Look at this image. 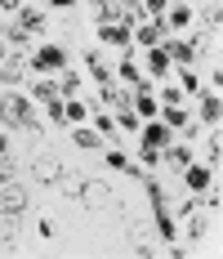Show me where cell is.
Returning <instances> with one entry per match:
<instances>
[{
	"label": "cell",
	"mask_w": 223,
	"mask_h": 259,
	"mask_svg": "<svg viewBox=\"0 0 223 259\" xmlns=\"http://www.w3.org/2000/svg\"><path fill=\"white\" fill-rule=\"evenodd\" d=\"M0 112H5L14 125L36 130V112H31V103H27V99H18V94H14V99H5V103H0Z\"/></svg>",
	"instance_id": "cell-1"
},
{
	"label": "cell",
	"mask_w": 223,
	"mask_h": 259,
	"mask_svg": "<svg viewBox=\"0 0 223 259\" xmlns=\"http://www.w3.org/2000/svg\"><path fill=\"white\" fill-rule=\"evenodd\" d=\"M179 210L188 214V233H192V237H205V233H210V214H205L197 201H183Z\"/></svg>",
	"instance_id": "cell-2"
},
{
	"label": "cell",
	"mask_w": 223,
	"mask_h": 259,
	"mask_svg": "<svg viewBox=\"0 0 223 259\" xmlns=\"http://www.w3.org/2000/svg\"><path fill=\"white\" fill-rule=\"evenodd\" d=\"M0 206H5V210H14V214H23V210H27V192H23V188H18L14 179H9V183H0Z\"/></svg>",
	"instance_id": "cell-3"
},
{
	"label": "cell",
	"mask_w": 223,
	"mask_h": 259,
	"mask_svg": "<svg viewBox=\"0 0 223 259\" xmlns=\"http://www.w3.org/2000/svg\"><path fill=\"white\" fill-rule=\"evenodd\" d=\"M112 201V192L103 188V183H80V206H90V210H103Z\"/></svg>",
	"instance_id": "cell-4"
},
{
	"label": "cell",
	"mask_w": 223,
	"mask_h": 259,
	"mask_svg": "<svg viewBox=\"0 0 223 259\" xmlns=\"http://www.w3.org/2000/svg\"><path fill=\"white\" fill-rule=\"evenodd\" d=\"M31 67H36V72H58V67H67V54L63 50H40L31 58Z\"/></svg>",
	"instance_id": "cell-5"
},
{
	"label": "cell",
	"mask_w": 223,
	"mask_h": 259,
	"mask_svg": "<svg viewBox=\"0 0 223 259\" xmlns=\"http://www.w3.org/2000/svg\"><path fill=\"white\" fill-rule=\"evenodd\" d=\"M31 170H36V179H40V183H58V175H63L58 156H36V161H31Z\"/></svg>",
	"instance_id": "cell-6"
},
{
	"label": "cell",
	"mask_w": 223,
	"mask_h": 259,
	"mask_svg": "<svg viewBox=\"0 0 223 259\" xmlns=\"http://www.w3.org/2000/svg\"><path fill=\"white\" fill-rule=\"evenodd\" d=\"M99 36L107 40V45H129V40H134V31H129V27H121V23H103Z\"/></svg>",
	"instance_id": "cell-7"
},
{
	"label": "cell",
	"mask_w": 223,
	"mask_h": 259,
	"mask_svg": "<svg viewBox=\"0 0 223 259\" xmlns=\"http://www.w3.org/2000/svg\"><path fill=\"white\" fill-rule=\"evenodd\" d=\"M18 31L23 36H36V31H45V18L36 9H18Z\"/></svg>",
	"instance_id": "cell-8"
},
{
	"label": "cell",
	"mask_w": 223,
	"mask_h": 259,
	"mask_svg": "<svg viewBox=\"0 0 223 259\" xmlns=\"http://www.w3.org/2000/svg\"><path fill=\"white\" fill-rule=\"evenodd\" d=\"M219 116H223V103H219V94L210 90V94L201 99V121H210V125H219Z\"/></svg>",
	"instance_id": "cell-9"
},
{
	"label": "cell",
	"mask_w": 223,
	"mask_h": 259,
	"mask_svg": "<svg viewBox=\"0 0 223 259\" xmlns=\"http://www.w3.org/2000/svg\"><path fill=\"white\" fill-rule=\"evenodd\" d=\"M0 237H5V250L18 241V214H14V210H5V214H0Z\"/></svg>",
	"instance_id": "cell-10"
},
{
	"label": "cell",
	"mask_w": 223,
	"mask_h": 259,
	"mask_svg": "<svg viewBox=\"0 0 223 259\" xmlns=\"http://www.w3.org/2000/svg\"><path fill=\"white\" fill-rule=\"evenodd\" d=\"M0 80H5V85H18V80H23V58H5V63H0Z\"/></svg>",
	"instance_id": "cell-11"
},
{
	"label": "cell",
	"mask_w": 223,
	"mask_h": 259,
	"mask_svg": "<svg viewBox=\"0 0 223 259\" xmlns=\"http://www.w3.org/2000/svg\"><path fill=\"white\" fill-rule=\"evenodd\" d=\"M156 112H161V107H156V99H152L148 90H143V94L134 99V116H156Z\"/></svg>",
	"instance_id": "cell-12"
},
{
	"label": "cell",
	"mask_w": 223,
	"mask_h": 259,
	"mask_svg": "<svg viewBox=\"0 0 223 259\" xmlns=\"http://www.w3.org/2000/svg\"><path fill=\"white\" fill-rule=\"evenodd\" d=\"M72 143H76V148H90V152H94V148H99L103 139L94 134V130H72Z\"/></svg>",
	"instance_id": "cell-13"
},
{
	"label": "cell",
	"mask_w": 223,
	"mask_h": 259,
	"mask_svg": "<svg viewBox=\"0 0 223 259\" xmlns=\"http://www.w3.org/2000/svg\"><path fill=\"white\" fill-rule=\"evenodd\" d=\"M103 103H112V107H129V94H125V90H116V85H103Z\"/></svg>",
	"instance_id": "cell-14"
},
{
	"label": "cell",
	"mask_w": 223,
	"mask_h": 259,
	"mask_svg": "<svg viewBox=\"0 0 223 259\" xmlns=\"http://www.w3.org/2000/svg\"><path fill=\"white\" fill-rule=\"evenodd\" d=\"M161 143H165V125H148L143 130V148H156V152H161Z\"/></svg>",
	"instance_id": "cell-15"
},
{
	"label": "cell",
	"mask_w": 223,
	"mask_h": 259,
	"mask_svg": "<svg viewBox=\"0 0 223 259\" xmlns=\"http://www.w3.org/2000/svg\"><path fill=\"white\" fill-rule=\"evenodd\" d=\"M210 183H214V179H210V170H205V165L188 170V188H197V192H201V188H210Z\"/></svg>",
	"instance_id": "cell-16"
},
{
	"label": "cell",
	"mask_w": 223,
	"mask_h": 259,
	"mask_svg": "<svg viewBox=\"0 0 223 259\" xmlns=\"http://www.w3.org/2000/svg\"><path fill=\"white\" fill-rule=\"evenodd\" d=\"M148 67H152V76H165V67H170V54H165V50H152Z\"/></svg>",
	"instance_id": "cell-17"
},
{
	"label": "cell",
	"mask_w": 223,
	"mask_h": 259,
	"mask_svg": "<svg viewBox=\"0 0 223 259\" xmlns=\"http://www.w3.org/2000/svg\"><path fill=\"white\" fill-rule=\"evenodd\" d=\"M134 40H143V45H156V40H161V27H156V23H143L139 31H134Z\"/></svg>",
	"instance_id": "cell-18"
},
{
	"label": "cell",
	"mask_w": 223,
	"mask_h": 259,
	"mask_svg": "<svg viewBox=\"0 0 223 259\" xmlns=\"http://www.w3.org/2000/svg\"><path fill=\"white\" fill-rule=\"evenodd\" d=\"M58 183H63V192H67V197H80V183H85V179L72 170V175H58Z\"/></svg>",
	"instance_id": "cell-19"
},
{
	"label": "cell",
	"mask_w": 223,
	"mask_h": 259,
	"mask_svg": "<svg viewBox=\"0 0 223 259\" xmlns=\"http://www.w3.org/2000/svg\"><path fill=\"white\" fill-rule=\"evenodd\" d=\"M121 80H129V85H139V80H143V72H139V67H134V63L125 58V63H121Z\"/></svg>",
	"instance_id": "cell-20"
},
{
	"label": "cell",
	"mask_w": 223,
	"mask_h": 259,
	"mask_svg": "<svg viewBox=\"0 0 223 259\" xmlns=\"http://www.w3.org/2000/svg\"><path fill=\"white\" fill-rule=\"evenodd\" d=\"M31 90H36V99H45V103H50V99H58V90H54L50 80H36Z\"/></svg>",
	"instance_id": "cell-21"
},
{
	"label": "cell",
	"mask_w": 223,
	"mask_h": 259,
	"mask_svg": "<svg viewBox=\"0 0 223 259\" xmlns=\"http://www.w3.org/2000/svg\"><path fill=\"white\" fill-rule=\"evenodd\" d=\"M170 58H183V63H188V58H192V45H188V40H174V45H170Z\"/></svg>",
	"instance_id": "cell-22"
},
{
	"label": "cell",
	"mask_w": 223,
	"mask_h": 259,
	"mask_svg": "<svg viewBox=\"0 0 223 259\" xmlns=\"http://www.w3.org/2000/svg\"><path fill=\"white\" fill-rule=\"evenodd\" d=\"M90 72H94V76L107 85V67H103V54H90Z\"/></svg>",
	"instance_id": "cell-23"
},
{
	"label": "cell",
	"mask_w": 223,
	"mask_h": 259,
	"mask_svg": "<svg viewBox=\"0 0 223 259\" xmlns=\"http://www.w3.org/2000/svg\"><path fill=\"white\" fill-rule=\"evenodd\" d=\"M219 18H223L219 0H210V5H205V23H210V27H219Z\"/></svg>",
	"instance_id": "cell-24"
},
{
	"label": "cell",
	"mask_w": 223,
	"mask_h": 259,
	"mask_svg": "<svg viewBox=\"0 0 223 259\" xmlns=\"http://www.w3.org/2000/svg\"><path fill=\"white\" fill-rule=\"evenodd\" d=\"M14 179V161H9V152H0V183Z\"/></svg>",
	"instance_id": "cell-25"
},
{
	"label": "cell",
	"mask_w": 223,
	"mask_h": 259,
	"mask_svg": "<svg viewBox=\"0 0 223 259\" xmlns=\"http://www.w3.org/2000/svg\"><path fill=\"white\" fill-rule=\"evenodd\" d=\"M165 121H170V125H188V116H183V107H179V103L165 107Z\"/></svg>",
	"instance_id": "cell-26"
},
{
	"label": "cell",
	"mask_w": 223,
	"mask_h": 259,
	"mask_svg": "<svg viewBox=\"0 0 223 259\" xmlns=\"http://www.w3.org/2000/svg\"><path fill=\"white\" fill-rule=\"evenodd\" d=\"M165 161H170V165H188V148H170Z\"/></svg>",
	"instance_id": "cell-27"
},
{
	"label": "cell",
	"mask_w": 223,
	"mask_h": 259,
	"mask_svg": "<svg viewBox=\"0 0 223 259\" xmlns=\"http://www.w3.org/2000/svg\"><path fill=\"white\" fill-rule=\"evenodd\" d=\"M188 18H192V14H188L183 5H179V9H170V23H174V27H183V23H188Z\"/></svg>",
	"instance_id": "cell-28"
},
{
	"label": "cell",
	"mask_w": 223,
	"mask_h": 259,
	"mask_svg": "<svg viewBox=\"0 0 223 259\" xmlns=\"http://www.w3.org/2000/svg\"><path fill=\"white\" fill-rule=\"evenodd\" d=\"M63 90H67V94H76V90H80V76H76V72H67V76H63Z\"/></svg>",
	"instance_id": "cell-29"
},
{
	"label": "cell",
	"mask_w": 223,
	"mask_h": 259,
	"mask_svg": "<svg viewBox=\"0 0 223 259\" xmlns=\"http://www.w3.org/2000/svg\"><path fill=\"white\" fill-rule=\"evenodd\" d=\"M107 165H116V170H129V161H125L121 152H107Z\"/></svg>",
	"instance_id": "cell-30"
},
{
	"label": "cell",
	"mask_w": 223,
	"mask_h": 259,
	"mask_svg": "<svg viewBox=\"0 0 223 259\" xmlns=\"http://www.w3.org/2000/svg\"><path fill=\"white\" fill-rule=\"evenodd\" d=\"M63 107H67V121H80V116H85V107H80V103H63Z\"/></svg>",
	"instance_id": "cell-31"
},
{
	"label": "cell",
	"mask_w": 223,
	"mask_h": 259,
	"mask_svg": "<svg viewBox=\"0 0 223 259\" xmlns=\"http://www.w3.org/2000/svg\"><path fill=\"white\" fill-rule=\"evenodd\" d=\"M99 134H107V139H112V134H116V121H107V116H99Z\"/></svg>",
	"instance_id": "cell-32"
},
{
	"label": "cell",
	"mask_w": 223,
	"mask_h": 259,
	"mask_svg": "<svg viewBox=\"0 0 223 259\" xmlns=\"http://www.w3.org/2000/svg\"><path fill=\"white\" fill-rule=\"evenodd\" d=\"M0 9H23V0H0Z\"/></svg>",
	"instance_id": "cell-33"
},
{
	"label": "cell",
	"mask_w": 223,
	"mask_h": 259,
	"mask_svg": "<svg viewBox=\"0 0 223 259\" xmlns=\"http://www.w3.org/2000/svg\"><path fill=\"white\" fill-rule=\"evenodd\" d=\"M50 5H54V9H72L76 0H50Z\"/></svg>",
	"instance_id": "cell-34"
},
{
	"label": "cell",
	"mask_w": 223,
	"mask_h": 259,
	"mask_svg": "<svg viewBox=\"0 0 223 259\" xmlns=\"http://www.w3.org/2000/svg\"><path fill=\"white\" fill-rule=\"evenodd\" d=\"M143 5H148V9H165V0H143Z\"/></svg>",
	"instance_id": "cell-35"
},
{
	"label": "cell",
	"mask_w": 223,
	"mask_h": 259,
	"mask_svg": "<svg viewBox=\"0 0 223 259\" xmlns=\"http://www.w3.org/2000/svg\"><path fill=\"white\" fill-rule=\"evenodd\" d=\"M0 152H9V134H0Z\"/></svg>",
	"instance_id": "cell-36"
},
{
	"label": "cell",
	"mask_w": 223,
	"mask_h": 259,
	"mask_svg": "<svg viewBox=\"0 0 223 259\" xmlns=\"http://www.w3.org/2000/svg\"><path fill=\"white\" fill-rule=\"evenodd\" d=\"M0 36H5V23H0Z\"/></svg>",
	"instance_id": "cell-37"
}]
</instances>
